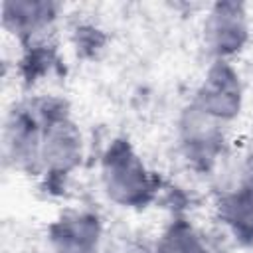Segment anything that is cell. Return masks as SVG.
Here are the masks:
<instances>
[{"instance_id": "obj_1", "label": "cell", "mask_w": 253, "mask_h": 253, "mask_svg": "<svg viewBox=\"0 0 253 253\" xmlns=\"http://www.w3.org/2000/svg\"><path fill=\"white\" fill-rule=\"evenodd\" d=\"M103 186L107 196L121 206H144L154 192V182L132 148L117 140L103 158Z\"/></svg>"}, {"instance_id": "obj_2", "label": "cell", "mask_w": 253, "mask_h": 253, "mask_svg": "<svg viewBox=\"0 0 253 253\" xmlns=\"http://www.w3.org/2000/svg\"><path fill=\"white\" fill-rule=\"evenodd\" d=\"M83 154L81 134L75 125L65 117L57 115L45 121L40 144V162L51 174H67L79 162Z\"/></svg>"}, {"instance_id": "obj_3", "label": "cell", "mask_w": 253, "mask_h": 253, "mask_svg": "<svg viewBox=\"0 0 253 253\" xmlns=\"http://www.w3.org/2000/svg\"><path fill=\"white\" fill-rule=\"evenodd\" d=\"M196 105H200L206 113H210L221 123L233 119L239 113L241 83H239V75L229 63H225L223 59H217L210 67L198 91Z\"/></svg>"}, {"instance_id": "obj_4", "label": "cell", "mask_w": 253, "mask_h": 253, "mask_svg": "<svg viewBox=\"0 0 253 253\" xmlns=\"http://www.w3.org/2000/svg\"><path fill=\"white\" fill-rule=\"evenodd\" d=\"M204 36L210 49L219 57L237 53L247 42V14L241 4L219 2L215 4L204 24Z\"/></svg>"}, {"instance_id": "obj_5", "label": "cell", "mask_w": 253, "mask_h": 253, "mask_svg": "<svg viewBox=\"0 0 253 253\" xmlns=\"http://www.w3.org/2000/svg\"><path fill=\"white\" fill-rule=\"evenodd\" d=\"M180 136L186 154L192 160L208 164L221 148V121L206 113L200 105L192 103L180 119Z\"/></svg>"}, {"instance_id": "obj_6", "label": "cell", "mask_w": 253, "mask_h": 253, "mask_svg": "<svg viewBox=\"0 0 253 253\" xmlns=\"http://www.w3.org/2000/svg\"><path fill=\"white\" fill-rule=\"evenodd\" d=\"M55 253H97L99 221L91 213H71L51 227Z\"/></svg>"}, {"instance_id": "obj_7", "label": "cell", "mask_w": 253, "mask_h": 253, "mask_svg": "<svg viewBox=\"0 0 253 253\" xmlns=\"http://www.w3.org/2000/svg\"><path fill=\"white\" fill-rule=\"evenodd\" d=\"M42 132L38 121L28 111H14L6 123V150L18 164H30L40 160Z\"/></svg>"}, {"instance_id": "obj_8", "label": "cell", "mask_w": 253, "mask_h": 253, "mask_svg": "<svg viewBox=\"0 0 253 253\" xmlns=\"http://www.w3.org/2000/svg\"><path fill=\"white\" fill-rule=\"evenodd\" d=\"M53 20V4L38 0H14L4 4V26L18 36L42 32Z\"/></svg>"}, {"instance_id": "obj_9", "label": "cell", "mask_w": 253, "mask_h": 253, "mask_svg": "<svg viewBox=\"0 0 253 253\" xmlns=\"http://www.w3.org/2000/svg\"><path fill=\"white\" fill-rule=\"evenodd\" d=\"M221 217L237 237L253 239V182L239 186L223 200Z\"/></svg>"}, {"instance_id": "obj_10", "label": "cell", "mask_w": 253, "mask_h": 253, "mask_svg": "<svg viewBox=\"0 0 253 253\" xmlns=\"http://www.w3.org/2000/svg\"><path fill=\"white\" fill-rule=\"evenodd\" d=\"M158 253H208V249L190 225L174 223L166 231L158 247Z\"/></svg>"}]
</instances>
